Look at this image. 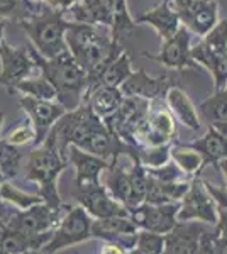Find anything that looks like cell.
<instances>
[{"label": "cell", "mask_w": 227, "mask_h": 254, "mask_svg": "<svg viewBox=\"0 0 227 254\" xmlns=\"http://www.w3.org/2000/svg\"><path fill=\"white\" fill-rule=\"evenodd\" d=\"M19 107L24 110V114L29 117L32 127H34V146H39L46 139L53 124L67 112V109L60 102L43 100V98H34L27 95H22V98H19Z\"/></svg>", "instance_id": "cell-12"}, {"label": "cell", "mask_w": 227, "mask_h": 254, "mask_svg": "<svg viewBox=\"0 0 227 254\" xmlns=\"http://www.w3.org/2000/svg\"><path fill=\"white\" fill-rule=\"evenodd\" d=\"M92 220L93 219L81 205H70L53 231V236L41 248L39 253H60L67 248L92 239Z\"/></svg>", "instance_id": "cell-5"}, {"label": "cell", "mask_w": 227, "mask_h": 254, "mask_svg": "<svg viewBox=\"0 0 227 254\" xmlns=\"http://www.w3.org/2000/svg\"><path fill=\"white\" fill-rule=\"evenodd\" d=\"M0 198L9 203L12 208H17V210H26V208L32 207L34 203L44 202L43 196L39 193L36 195V193H27V191L19 190L17 187H14L7 180L0 183Z\"/></svg>", "instance_id": "cell-28"}, {"label": "cell", "mask_w": 227, "mask_h": 254, "mask_svg": "<svg viewBox=\"0 0 227 254\" xmlns=\"http://www.w3.org/2000/svg\"><path fill=\"white\" fill-rule=\"evenodd\" d=\"M217 166H219V170L222 171V176H224V180H226V185H227V156L222 158L221 161L217 163Z\"/></svg>", "instance_id": "cell-38"}, {"label": "cell", "mask_w": 227, "mask_h": 254, "mask_svg": "<svg viewBox=\"0 0 227 254\" xmlns=\"http://www.w3.org/2000/svg\"><path fill=\"white\" fill-rule=\"evenodd\" d=\"M205 188L212 195L214 202L217 203V208H227V185H214L210 182H205Z\"/></svg>", "instance_id": "cell-34"}, {"label": "cell", "mask_w": 227, "mask_h": 254, "mask_svg": "<svg viewBox=\"0 0 227 254\" xmlns=\"http://www.w3.org/2000/svg\"><path fill=\"white\" fill-rule=\"evenodd\" d=\"M0 85L9 88L10 93L19 81L31 76V73L38 69V64L32 60L31 48H12L5 41L0 43Z\"/></svg>", "instance_id": "cell-9"}, {"label": "cell", "mask_w": 227, "mask_h": 254, "mask_svg": "<svg viewBox=\"0 0 227 254\" xmlns=\"http://www.w3.org/2000/svg\"><path fill=\"white\" fill-rule=\"evenodd\" d=\"M31 3V14L19 20L36 51L44 58H56L70 51L67 44V31L73 20L65 17V12L53 9L46 2Z\"/></svg>", "instance_id": "cell-2"}, {"label": "cell", "mask_w": 227, "mask_h": 254, "mask_svg": "<svg viewBox=\"0 0 227 254\" xmlns=\"http://www.w3.org/2000/svg\"><path fill=\"white\" fill-rule=\"evenodd\" d=\"M133 73V66H131V56L126 51H122L115 60L110 61L107 66L102 69L100 75L97 76L90 88L98 87V85H107V87H121L127 76ZM88 88V90H90Z\"/></svg>", "instance_id": "cell-24"}, {"label": "cell", "mask_w": 227, "mask_h": 254, "mask_svg": "<svg viewBox=\"0 0 227 254\" xmlns=\"http://www.w3.org/2000/svg\"><path fill=\"white\" fill-rule=\"evenodd\" d=\"M68 165L75 166L76 171V188L90 183L102 182V173L109 166V159H104L93 153L81 149L75 144H70L67 149Z\"/></svg>", "instance_id": "cell-16"}, {"label": "cell", "mask_w": 227, "mask_h": 254, "mask_svg": "<svg viewBox=\"0 0 227 254\" xmlns=\"http://www.w3.org/2000/svg\"><path fill=\"white\" fill-rule=\"evenodd\" d=\"M29 48H31L32 60L38 64L41 75L46 76L55 87L56 102H60L67 110H73L81 105L90 87L88 75L76 63L72 53L67 51L56 58H44L32 48V44H29Z\"/></svg>", "instance_id": "cell-3"}, {"label": "cell", "mask_w": 227, "mask_h": 254, "mask_svg": "<svg viewBox=\"0 0 227 254\" xmlns=\"http://www.w3.org/2000/svg\"><path fill=\"white\" fill-rule=\"evenodd\" d=\"M34 137H36L34 127H32L31 121H29L27 124L17 126L14 130H10L9 136L5 139L15 146H22V144H27V142H32V144H34Z\"/></svg>", "instance_id": "cell-33"}, {"label": "cell", "mask_w": 227, "mask_h": 254, "mask_svg": "<svg viewBox=\"0 0 227 254\" xmlns=\"http://www.w3.org/2000/svg\"><path fill=\"white\" fill-rule=\"evenodd\" d=\"M68 168V159L58 149V146L49 139H44L36 149L29 154L26 180L36 183L43 200L53 207L61 205L58 180Z\"/></svg>", "instance_id": "cell-4"}, {"label": "cell", "mask_w": 227, "mask_h": 254, "mask_svg": "<svg viewBox=\"0 0 227 254\" xmlns=\"http://www.w3.org/2000/svg\"><path fill=\"white\" fill-rule=\"evenodd\" d=\"M210 227L209 224L199 220H178L175 227L168 234H164V253L197 254L200 249V237Z\"/></svg>", "instance_id": "cell-15"}, {"label": "cell", "mask_w": 227, "mask_h": 254, "mask_svg": "<svg viewBox=\"0 0 227 254\" xmlns=\"http://www.w3.org/2000/svg\"><path fill=\"white\" fill-rule=\"evenodd\" d=\"M2 182H5V176H3L2 170H0V183H2Z\"/></svg>", "instance_id": "cell-43"}, {"label": "cell", "mask_w": 227, "mask_h": 254, "mask_svg": "<svg viewBox=\"0 0 227 254\" xmlns=\"http://www.w3.org/2000/svg\"><path fill=\"white\" fill-rule=\"evenodd\" d=\"M176 220H199L209 225L217 222V203L205 188L204 180L195 176L183 198L180 200V208Z\"/></svg>", "instance_id": "cell-7"}, {"label": "cell", "mask_w": 227, "mask_h": 254, "mask_svg": "<svg viewBox=\"0 0 227 254\" xmlns=\"http://www.w3.org/2000/svg\"><path fill=\"white\" fill-rule=\"evenodd\" d=\"M138 231L139 227L131 215H110L92 220V237L117 244L124 253H131L134 249Z\"/></svg>", "instance_id": "cell-11"}, {"label": "cell", "mask_w": 227, "mask_h": 254, "mask_svg": "<svg viewBox=\"0 0 227 254\" xmlns=\"http://www.w3.org/2000/svg\"><path fill=\"white\" fill-rule=\"evenodd\" d=\"M200 112L210 124L227 121V83L200 104Z\"/></svg>", "instance_id": "cell-29"}, {"label": "cell", "mask_w": 227, "mask_h": 254, "mask_svg": "<svg viewBox=\"0 0 227 254\" xmlns=\"http://www.w3.org/2000/svg\"><path fill=\"white\" fill-rule=\"evenodd\" d=\"M2 121H3V114L0 112V126H2Z\"/></svg>", "instance_id": "cell-44"}, {"label": "cell", "mask_w": 227, "mask_h": 254, "mask_svg": "<svg viewBox=\"0 0 227 254\" xmlns=\"http://www.w3.org/2000/svg\"><path fill=\"white\" fill-rule=\"evenodd\" d=\"M112 2V26H110V36L121 43L122 39L129 38L136 31L138 24L131 15L127 0H110Z\"/></svg>", "instance_id": "cell-25"}, {"label": "cell", "mask_w": 227, "mask_h": 254, "mask_svg": "<svg viewBox=\"0 0 227 254\" xmlns=\"http://www.w3.org/2000/svg\"><path fill=\"white\" fill-rule=\"evenodd\" d=\"M0 231H2V224H0Z\"/></svg>", "instance_id": "cell-45"}, {"label": "cell", "mask_w": 227, "mask_h": 254, "mask_svg": "<svg viewBox=\"0 0 227 254\" xmlns=\"http://www.w3.org/2000/svg\"><path fill=\"white\" fill-rule=\"evenodd\" d=\"M70 205L53 207L46 202L34 203L32 207L26 208V210H10L5 214L0 222L5 227L15 229V231L26 232V234H44V232H53L55 227L60 222V219L65 215Z\"/></svg>", "instance_id": "cell-6"}, {"label": "cell", "mask_w": 227, "mask_h": 254, "mask_svg": "<svg viewBox=\"0 0 227 254\" xmlns=\"http://www.w3.org/2000/svg\"><path fill=\"white\" fill-rule=\"evenodd\" d=\"M9 208H10V205L7 202H0V220L5 217V214L9 212Z\"/></svg>", "instance_id": "cell-40"}, {"label": "cell", "mask_w": 227, "mask_h": 254, "mask_svg": "<svg viewBox=\"0 0 227 254\" xmlns=\"http://www.w3.org/2000/svg\"><path fill=\"white\" fill-rule=\"evenodd\" d=\"M171 144L161 146H139L136 147V158L144 168H158L170 161Z\"/></svg>", "instance_id": "cell-31"}, {"label": "cell", "mask_w": 227, "mask_h": 254, "mask_svg": "<svg viewBox=\"0 0 227 254\" xmlns=\"http://www.w3.org/2000/svg\"><path fill=\"white\" fill-rule=\"evenodd\" d=\"M68 20L92 26H112V2L110 0H76L65 12Z\"/></svg>", "instance_id": "cell-20"}, {"label": "cell", "mask_w": 227, "mask_h": 254, "mask_svg": "<svg viewBox=\"0 0 227 254\" xmlns=\"http://www.w3.org/2000/svg\"><path fill=\"white\" fill-rule=\"evenodd\" d=\"M187 146L199 151L204 158V165H217L222 158L227 156V137L222 136L214 126L209 127V130L202 137L195 139L192 142H185Z\"/></svg>", "instance_id": "cell-23"}, {"label": "cell", "mask_w": 227, "mask_h": 254, "mask_svg": "<svg viewBox=\"0 0 227 254\" xmlns=\"http://www.w3.org/2000/svg\"><path fill=\"white\" fill-rule=\"evenodd\" d=\"M164 100H166V107L170 109V112L176 121H180L185 127L195 130V132H199L202 129L199 110L195 109V105L190 100V97L187 95L185 90L171 85L166 90V93H164Z\"/></svg>", "instance_id": "cell-21"}, {"label": "cell", "mask_w": 227, "mask_h": 254, "mask_svg": "<svg viewBox=\"0 0 227 254\" xmlns=\"http://www.w3.org/2000/svg\"><path fill=\"white\" fill-rule=\"evenodd\" d=\"M78 205H81L92 219H104L110 215H129V210L109 193L102 182L78 187L75 195Z\"/></svg>", "instance_id": "cell-13"}, {"label": "cell", "mask_w": 227, "mask_h": 254, "mask_svg": "<svg viewBox=\"0 0 227 254\" xmlns=\"http://www.w3.org/2000/svg\"><path fill=\"white\" fill-rule=\"evenodd\" d=\"M75 2H76V0H51V2H49V5H51L53 9H58V10H61V12H67Z\"/></svg>", "instance_id": "cell-37"}, {"label": "cell", "mask_w": 227, "mask_h": 254, "mask_svg": "<svg viewBox=\"0 0 227 254\" xmlns=\"http://www.w3.org/2000/svg\"><path fill=\"white\" fill-rule=\"evenodd\" d=\"M180 20L188 31L204 38L219 22L217 0H171Z\"/></svg>", "instance_id": "cell-10"}, {"label": "cell", "mask_w": 227, "mask_h": 254, "mask_svg": "<svg viewBox=\"0 0 227 254\" xmlns=\"http://www.w3.org/2000/svg\"><path fill=\"white\" fill-rule=\"evenodd\" d=\"M134 22L148 24V26L154 27V31L158 32L161 41L171 38L181 26L180 15H178V12H176L171 0H163V2L158 3L156 7L139 14L138 17H134Z\"/></svg>", "instance_id": "cell-19"}, {"label": "cell", "mask_w": 227, "mask_h": 254, "mask_svg": "<svg viewBox=\"0 0 227 254\" xmlns=\"http://www.w3.org/2000/svg\"><path fill=\"white\" fill-rule=\"evenodd\" d=\"M14 92H20L27 97L43 98V100H56V90L44 75L27 76L15 85Z\"/></svg>", "instance_id": "cell-27"}, {"label": "cell", "mask_w": 227, "mask_h": 254, "mask_svg": "<svg viewBox=\"0 0 227 254\" xmlns=\"http://www.w3.org/2000/svg\"><path fill=\"white\" fill-rule=\"evenodd\" d=\"M67 44L76 63L86 71L90 85L124 51L122 44L110 36V31L105 32L97 29V26L81 22H73L67 31Z\"/></svg>", "instance_id": "cell-1"}, {"label": "cell", "mask_w": 227, "mask_h": 254, "mask_svg": "<svg viewBox=\"0 0 227 254\" xmlns=\"http://www.w3.org/2000/svg\"><path fill=\"white\" fill-rule=\"evenodd\" d=\"M26 2H46V3H49L51 0H26Z\"/></svg>", "instance_id": "cell-42"}, {"label": "cell", "mask_w": 227, "mask_h": 254, "mask_svg": "<svg viewBox=\"0 0 227 254\" xmlns=\"http://www.w3.org/2000/svg\"><path fill=\"white\" fill-rule=\"evenodd\" d=\"M124 100V93L119 87H107V85H98L92 87L86 92L83 98L85 104L93 110L100 119H105L121 107Z\"/></svg>", "instance_id": "cell-22"}, {"label": "cell", "mask_w": 227, "mask_h": 254, "mask_svg": "<svg viewBox=\"0 0 227 254\" xmlns=\"http://www.w3.org/2000/svg\"><path fill=\"white\" fill-rule=\"evenodd\" d=\"M216 254H227V239L221 241L216 246Z\"/></svg>", "instance_id": "cell-39"}, {"label": "cell", "mask_w": 227, "mask_h": 254, "mask_svg": "<svg viewBox=\"0 0 227 254\" xmlns=\"http://www.w3.org/2000/svg\"><path fill=\"white\" fill-rule=\"evenodd\" d=\"M226 56H227V48H226Z\"/></svg>", "instance_id": "cell-46"}, {"label": "cell", "mask_w": 227, "mask_h": 254, "mask_svg": "<svg viewBox=\"0 0 227 254\" xmlns=\"http://www.w3.org/2000/svg\"><path fill=\"white\" fill-rule=\"evenodd\" d=\"M122 156V154H121ZM121 156L112 158L109 161V166L104 170L102 183L109 190V193L117 202H121L127 210H133L134 203V191H133V180H131V170L121 166Z\"/></svg>", "instance_id": "cell-17"}, {"label": "cell", "mask_w": 227, "mask_h": 254, "mask_svg": "<svg viewBox=\"0 0 227 254\" xmlns=\"http://www.w3.org/2000/svg\"><path fill=\"white\" fill-rule=\"evenodd\" d=\"M170 158L173 163L180 166L181 171H185L188 176H195L200 170H204V158L199 151L187 144H175L170 147Z\"/></svg>", "instance_id": "cell-26"}, {"label": "cell", "mask_w": 227, "mask_h": 254, "mask_svg": "<svg viewBox=\"0 0 227 254\" xmlns=\"http://www.w3.org/2000/svg\"><path fill=\"white\" fill-rule=\"evenodd\" d=\"M190 41H192L190 31L185 26H180V29L176 31L171 38L163 41V46H161L158 55L144 53V56H148L150 60L159 63L161 66H164L168 69H175V71H183V69H187V68L202 69L200 64L197 63L192 56Z\"/></svg>", "instance_id": "cell-8"}, {"label": "cell", "mask_w": 227, "mask_h": 254, "mask_svg": "<svg viewBox=\"0 0 227 254\" xmlns=\"http://www.w3.org/2000/svg\"><path fill=\"white\" fill-rule=\"evenodd\" d=\"M133 254H161L164 253V234L139 229Z\"/></svg>", "instance_id": "cell-32"}, {"label": "cell", "mask_w": 227, "mask_h": 254, "mask_svg": "<svg viewBox=\"0 0 227 254\" xmlns=\"http://www.w3.org/2000/svg\"><path fill=\"white\" fill-rule=\"evenodd\" d=\"M19 0H0V17H7L15 10Z\"/></svg>", "instance_id": "cell-36"}, {"label": "cell", "mask_w": 227, "mask_h": 254, "mask_svg": "<svg viewBox=\"0 0 227 254\" xmlns=\"http://www.w3.org/2000/svg\"><path fill=\"white\" fill-rule=\"evenodd\" d=\"M20 159H22V154H20L19 147L7 139H0V170H2L5 180H10L17 175Z\"/></svg>", "instance_id": "cell-30"}, {"label": "cell", "mask_w": 227, "mask_h": 254, "mask_svg": "<svg viewBox=\"0 0 227 254\" xmlns=\"http://www.w3.org/2000/svg\"><path fill=\"white\" fill-rule=\"evenodd\" d=\"M170 78L168 75L158 76V78H152L148 75L144 69H138L133 71L127 80L121 85L124 97H139L146 98V100H158L166 93V90L170 88Z\"/></svg>", "instance_id": "cell-18"}, {"label": "cell", "mask_w": 227, "mask_h": 254, "mask_svg": "<svg viewBox=\"0 0 227 254\" xmlns=\"http://www.w3.org/2000/svg\"><path fill=\"white\" fill-rule=\"evenodd\" d=\"M214 237H216V246L221 241L227 239V208H217V222L214 224Z\"/></svg>", "instance_id": "cell-35"}, {"label": "cell", "mask_w": 227, "mask_h": 254, "mask_svg": "<svg viewBox=\"0 0 227 254\" xmlns=\"http://www.w3.org/2000/svg\"><path fill=\"white\" fill-rule=\"evenodd\" d=\"M3 29H5V22H0V43L3 41Z\"/></svg>", "instance_id": "cell-41"}, {"label": "cell", "mask_w": 227, "mask_h": 254, "mask_svg": "<svg viewBox=\"0 0 227 254\" xmlns=\"http://www.w3.org/2000/svg\"><path fill=\"white\" fill-rule=\"evenodd\" d=\"M180 202L171 203H141L129 212L131 219L134 220L136 225L144 231H152L158 234H168L176 220Z\"/></svg>", "instance_id": "cell-14"}]
</instances>
